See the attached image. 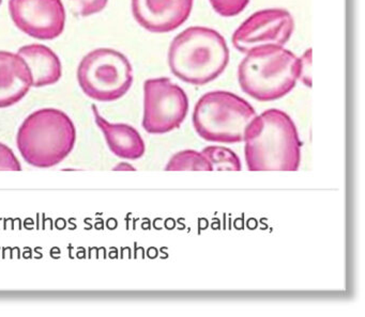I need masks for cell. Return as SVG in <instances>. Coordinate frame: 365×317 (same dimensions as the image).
<instances>
[{"label":"cell","mask_w":365,"mask_h":317,"mask_svg":"<svg viewBox=\"0 0 365 317\" xmlns=\"http://www.w3.org/2000/svg\"><path fill=\"white\" fill-rule=\"evenodd\" d=\"M92 109L94 121L104 135L111 153L130 160L143 157L146 151L145 141L133 127L125 123L109 122L100 115L96 105H92Z\"/></svg>","instance_id":"cell-12"},{"label":"cell","mask_w":365,"mask_h":317,"mask_svg":"<svg viewBox=\"0 0 365 317\" xmlns=\"http://www.w3.org/2000/svg\"><path fill=\"white\" fill-rule=\"evenodd\" d=\"M22 166L11 149L0 142V171H20Z\"/></svg>","instance_id":"cell-19"},{"label":"cell","mask_w":365,"mask_h":317,"mask_svg":"<svg viewBox=\"0 0 365 317\" xmlns=\"http://www.w3.org/2000/svg\"><path fill=\"white\" fill-rule=\"evenodd\" d=\"M202 153L209 160L212 170L241 171L240 158L228 148L210 145L205 148Z\"/></svg>","instance_id":"cell-15"},{"label":"cell","mask_w":365,"mask_h":317,"mask_svg":"<svg viewBox=\"0 0 365 317\" xmlns=\"http://www.w3.org/2000/svg\"><path fill=\"white\" fill-rule=\"evenodd\" d=\"M1 3H3V0H0V5H1Z\"/></svg>","instance_id":"cell-21"},{"label":"cell","mask_w":365,"mask_h":317,"mask_svg":"<svg viewBox=\"0 0 365 317\" xmlns=\"http://www.w3.org/2000/svg\"><path fill=\"white\" fill-rule=\"evenodd\" d=\"M295 30V20L287 10L268 8L251 14L235 30L232 42L242 53L267 46H285Z\"/></svg>","instance_id":"cell-8"},{"label":"cell","mask_w":365,"mask_h":317,"mask_svg":"<svg viewBox=\"0 0 365 317\" xmlns=\"http://www.w3.org/2000/svg\"><path fill=\"white\" fill-rule=\"evenodd\" d=\"M297 79L304 86H312V48L303 51L300 57H297Z\"/></svg>","instance_id":"cell-18"},{"label":"cell","mask_w":365,"mask_h":317,"mask_svg":"<svg viewBox=\"0 0 365 317\" xmlns=\"http://www.w3.org/2000/svg\"><path fill=\"white\" fill-rule=\"evenodd\" d=\"M32 86V74L22 58L0 51V108L20 102Z\"/></svg>","instance_id":"cell-11"},{"label":"cell","mask_w":365,"mask_h":317,"mask_svg":"<svg viewBox=\"0 0 365 317\" xmlns=\"http://www.w3.org/2000/svg\"><path fill=\"white\" fill-rule=\"evenodd\" d=\"M9 12L20 32L38 40H54L65 30L61 0H9Z\"/></svg>","instance_id":"cell-9"},{"label":"cell","mask_w":365,"mask_h":317,"mask_svg":"<svg viewBox=\"0 0 365 317\" xmlns=\"http://www.w3.org/2000/svg\"><path fill=\"white\" fill-rule=\"evenodd\" d=\"M251 0H209L212 9L223 18H234L245 11Z\"/></svg>","instance_id":"cell-16"},{"label":"cell","mask_w":365,"mask_h":317,"mask_svg":"<svg viewBox=\"0 0 365 317\" xmlns=\"http://www.w3.org/2000/svg\"><path fill=\"white\" fill-rule=\"evenodd\" d=\"M78 82L86 96L99 102H114L125 96L133 84L131 63L120 51L98 48L82 58Z\"/></svg>","instance_id":"cell-6"},{"label":"cell","mask_w":365,"mask_h":317,"mask_svg":"<svg viewBox=\"0 0 365 317\" xmlns=\"http://www.w3.org/2000/svg\"><path fill=\"white\" fill-rule=\"evenodd\" d=\"M165 171H214L209 160L202 152L183 150L174 154L167 162Z\"/></svg>","instance_id":"cell-14"},{"label":"cell","mask_w":365,"mask_h":317,"mask_svg":"<svg viewBox=\"0 0 365 317\" xmlns=\"http://www.w3.org/2000/svg\"><path fill=\"white\" fill-rule=\"evenodd\" d=\"M115 171H135V168L132 167L131 164H128V162H121L118 166L115 167Z\"/></svg>","instance_id":"cell-20"},{"label":"cell","mask_w":365,"mask_h":317,"mask_svg":"<svg viewBox=\"0 0 365 317\" xmlns=\"http://www.w3.org/2000/svg\"><path fill=\"white\" fill-rule=\"evenodd\" d=\"M189 98L171 78H150L144 82V129L166 134L178 129L189 112Z\"/></svg>","instance_id":"cell-7"},{"label":"cell","mask_w":365,"mask_h":317,"mask_svg":"<svg viewBox=\"0 0 365 317\" xmlns=\"http://www.w3.org/2000/svg\"><path fill=\"white\" fill-rule=\"evenodd\" d=\"M167 60L179 79L203 86L222 75L230 63L225 39L214 29L192 26L173 39Z\"/></svg>","instance_id":"cell-2"},{"label":"cell","mask_w":365,"mask_h":317,"mask_svg":"<svg viewBox=\"0 0 365 317\" xmlns=\"http://www.w3.org/2000/svg\"><path fill=\"white\" fill-rule=\"evenodd\" d=\"M18 55L30 69L32 86H51L61 79L63 67L58 56L45 45H26L18 49Z\"/></svg>","instance_id":"cell-13"},{"label":"cell","mask_w":365,"mask_h":317,"mask_svg":"<svg viewBox=\"0 0 365 317\" xmlns=\"http://www.w3.org/2000/svg\"><path fill=\"white\" fill-rule=\"evenodd\" d=\"M109 0H69L72 13L78 18H86L105 9Z\"/></svg>","instance_id":"cell-17"},{"label":"cell","mask_w":365,"mask_h":317,"mask_svg":"<svg viewBox=\"0 0 365 317\" xmlns=\"http://www.w3.org/2000/svg\"><path fill=\"white\" fill-rule=\"evenodd\" d=\"M297 56L284 46H267L245 53L238 67L241 90L259 102L287 96L296 86Z\"/></svg>","instance_id":"cell-4"},{"label":"cell","mask_w":365,"mask_h":317,"mask_svg":"<svg viewBox=\"0 0 365 317\" xmlns=\"http://www.w3.org/2000/svg\"><path fill=\"white\" fill-rule=\"evenodd\" d=\"M194 0H132L134 20L154 34H167L182 26L191 15Z\"/></svg>","instance_id":"cell-10"},{"label":"cell","mask_w":365,"mask_h":317,"mask_svg":"<svg viewBox=\"0 0 365 317\" xmlns=\"http://www.w3.org/2000/svg\"><path fill=\"white\" fill-rule=\"evenodd\" d=\"M254 107L230 91L204 94L193 111V127L206 141L237 143L245 139V131L256 117Z\"/></svg>","instance_id":"cell-5"},{"label":"cell","mask_w":365,"mask_h":317,"mask_svg":"<svg viewBox=\"0 0 365 317\" xmlns=\"http://www.w3.org/2000/svg\"><path fill=\"white\" fill-rule=\"evenodd\" d=\"M249 171H297L301 162L298 129L285 111L271 108L257 115L245 134Z\"/></svg>","instance_id":"cell-1"},{"label":"cell","mask_w":365,"mask_h":317,"mask_svg":"<svg viewBox=\"0 0 365 317\" xmlns=\"http://www.w3.org/2000/svg\"><path fill=\"white\" fill-rule=\"evenodd\" d=\"M76 129L69 115L59 109L43 108L25 119L16 144L25 162L51 168L69 156L75 145Z\"/></svg>","instance_id":"cell-3"}]
</instances>
